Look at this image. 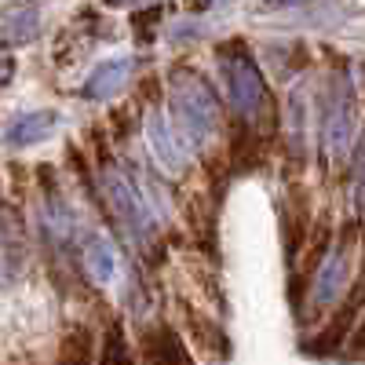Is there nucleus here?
<instances>
[{
	"mask_svg": "<svg viewBox=\"0 0 365 365\" xmlns=\"http://www.w3.org/2000/svg\"><path fill=\"white\" fill-rule=\"evenodd\" d=\"M172 117L194 146H208L220 125V106H216L212 88L201 77L179 70L172 77Z\"/></svg>",
	"mask_w": 365,
	"mask_h": 365,
	"instance_id": "nucleus-1",
	"label": "nucleus"
},
{
	"mask_svg": "<svg viewBox=\"0 0 365 365\" xmlns=\"http://www.w3.org/2000/svg\"><path fill=\"white\" fill-rule=\"evenodd\" d=\"M358 128V106H354V81L351 73L336 70L325 84V99H322V139L332 161H344L351 154Z\"/></svg>",
	"mask_w": 365,
	"mask_h": 365,
	"instance_id": "nucleus-2",
	"label": "nucleus"
},
{
	"mask_svg": "<svg viewBox=\"0 0 365 365\" xmlns=\"http://www.w3.org/2000/svg\"><path fill=\"white\" fill-rule=\"evenodd\" d=\"M103 190L117 212V220L125 223L135 237H150L158 230V216H154V208H150V201L143 197L139 190V182L125 172V168H117V165H106L103 172Z\"/></svg>",
	"mask_w": 365,
	"mask_h": 365,
	"instance_id": "nucleus-3",
	"label": "nucleus"
},
{
	"mask_svg": "<svg viewBox=\"0 0 365 365\" xmlns=\"http://www.w3.org/2000/svg\"><path fill=\"white\" fill-rule=\"evenodd\" d=\"M220 73H223V84H227V96H230L234 110L241 117L259 113V106L267 99V88H263L259 70L252 66V58L245 55V48H223L220 51Z\"/></svg>",
	"mask_w": 365,
	"mask_h": 365,
	"instance_id": "nucleus-4",
	"label": "nucleus"
},
{
	"mask_svg": "<svg viewBox=\"0 0 365 365\" xmlns=\"http://www.w3.org/2000/svg\"><path fill=\"white\" fill-rule=\"evenodd\" d=\"M146 143L154 150V158L165 172H182L187 168V146L175 135V128L168 125V117L161 110H150L146 113Z\"/></svg>",
	"mask_w": 365,
	"mask_h": 365,
	"instance_id": "nucleus-5",
	"label": "nucleus"
},
{
	"mask_svg": "<svg viewBox=\"0 0 365 365\" xmlns=\"http://www.w3.org/2000/svg\"><path fill=\"white\" fill-rule=\"evenodd\" d=\"M143 358L146 365H194L182 336L168 325H154L143 332Z\"/></svg>",
	"mask_w": 365,
	"mask_h": 365,
	"instance_id": "nucleus-6",
	"label": "nucleus"
},
{
	"mask_svg": "<svg viewBox=\"0 0 365 365\" xmlns=\"http://www.w3.org/2000/svg\"><path fill=\"white\" fill-rule=\"evenodd\" d=\"M344 282H347V252L344 249H332L318 274H314V285H311V307H332L336 296L344 292Z\"/></svg>",
	"mask_w": 365,
	"mask_h": 365,
	"instance_id": "nucleus-7",
	"label": "nucleus"
},
{
	"mask_svg": "<svg viewBox=\"0 0 365 365\" xmlns=\"http://www.w3.org/2000/svg\"><path fill=\"white\" fill-rule=\"evenodd\" d=\"M132 73V58H110V63H99L91 70V77L84 81V99H110L125 88Z\"/></svg>",
	"mask_w": 365,
	"mask_h": 365,
	"instance_id": "nucleus-8",
	"label": "nucleus"
},
{
	"mask_svg": "<svg viewBox=\"0 0 365 365\" xmlns=\"http://www.w3.org/2000/svg\"><path fill=\"white\" fill-rule=\"evenodd\" d=\"M55 128H58V113H55V110L22 113L15 125L8 128V143H11V146H37V143L51 139Z\"/></svg>",
	"mask_w": 365,
	"mask_h": 365,
	"instance_id": "nucleus-9",
	"label": "nucleus"
},
{
	"mask_svg": "<svg viewBox=\"0 0 365 365\" xmlns=\"http://www.w3.org/2000/svg\"><path fill=\"white\" fill-rule=\"evenodd\" d=\"M55 365H96V336H91L88 325H77L66 332Z\"/></svg>",
	"mask_w": 365,
	"mask_h": 365,
	"instance_id": "nucleus-10",
	"label": "nucleus"
},
{
	"mask_svg": "<svg viewBox=\"0 0 365 365\" xmlns=\"http://www.w3.org/2000/svg\"><path fill=\"white\" fill-rule=\"evenodd\" d=\"M84 267L88 274L96 278L99 285L113 282V274H117V256H113V245L106 237H91L88 241V249H84Z\"/></svg>",
	"mask_w": 365,
	"mask_h": 365,
	"instance_id": "nucleus-11",
	"label": "nucleus"
},
{
	"mask_svg": "<svg viewBox=\"0 0 365 365\" xmlns=\"http://www.w3.org/2000/svg\"><path fill=\"white\" fill-rule=\"evenodd\" d=\"M99 365H135L132 361V347L128 336L120 325H110L106 336H103V351H99Z\"/></svg>",
	"mask_w": 365,
	"mask_h": 365,
	"instance_id": "nucleus-12",
	"label": "nucleus"
},
{
	"mask_svg": "<svg viewBox=\"0 0 365 365\" xmlns=\"http://www.w3.org/2000/svg\"><path fill=\"white\" fill-rule=\"evenodd\" d=\"M4 34H8L11 41H29V37L37 34V8H22L15 19H8Z\"/></svg>",
	"mask_w": 365,
	"mask_h": 365,
	"instance_id": "nucleus-13",
	"label": "nucleus"
},
{
	"mask_svg": "<svg viewBox=\"0 0 365 365\" xmlns=\"http://www.w3.org/2000/svg\"><path fill=\"white\" fill-rule=\"evenodd\" d=\"M11 77H15V55L11 51H0V88L11 84Z\"/></svg>",
	"mask_w": 365,
	"mask_h": 365,
	"instance_id": "nucleus-14",
	"label": "nucleus"
},
{
	"mask_svg": "<svg viewBox=\"0 0 365 365\" xmlns=\"http://www.w3.org/2000/svg\"><path fill=\"white\" fill-rule=\"evenodd\" d=\"M110 8H132V4H143V0H106Z\"/></svg>",
	"mask_w": 365,
	"mask_h": 365,
	"instance_id": "nucleus-15",
	"label": "nucleus"
},
{
	"mask_svg": "<svg viewBox=\"0 0 365 365\" xmlns=\"http://www.w3.org/2000/svg\"><path fill=\"white\" fill-rule=\"evenodd\" d=\"M201 4H208V8H220V4H227V0H201Z\"/></svg>",
	"mask_w": 365,
	"mask_h": 365,
	"instance_id": "nucleus-16",
	"label": "nucleus"
}]
</instances>
